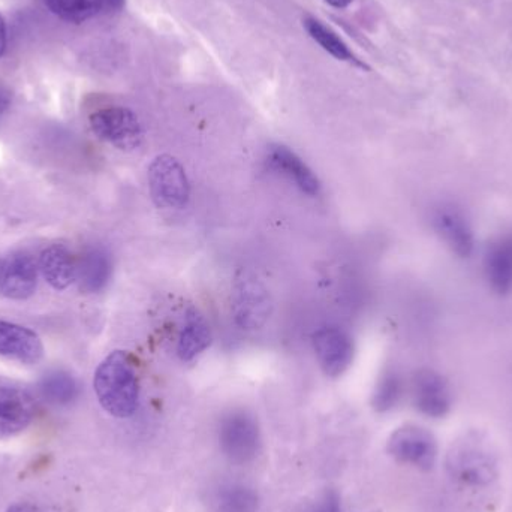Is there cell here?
<instances>
[{
    "instance_id": "23",
    "label": "cell",
    "mask_w": 512,
    "mask_h": 512,
    "mask_svg": "<svg viewBox=\"0 0 512 512\" xmlns=\"http://www.w3.org/2000/svg\"><path fill=\"white\" fill-rule=\"evenodd\" d=\"M41 391L51 403L68 405L78 396V385L68 373L54 372L45 376L41 382Z\"/></svg>"
},
{
    "instance_id": "3",
    "label": "cell",
    "mask_w": 512,
    "mask_h": 512,
    "mask_svg": "<svg viewBox=\"0 0 512 512\" xmlns=\"http://www.w3.org/2000/svg\"><path fill=\"white\" fill-rule=\"evenodd\" d=\"M150 195L159 209L180 210L188 206L191 185L185 168L170 155H159L147 170Z\"/></svg>"
},
{
    "instance_id": "22",
    "label": "cell",
    "mask_w": 512,
    "mask_h": 512,
    "mask_svg": "<svg viewBox=\"0 0 512 512\" xmlns=\"http://www.w3.org/2000/svg\"><path fill=\"white\" fill-rule=\"evenodd\" d=\"M45 6L62 20L83 23L104 9V0H44Z\"/></svg>"
},
{
    "instance_id": "13",
    "label": "cell",
    "mask_w": 512,
    "mask_h": 512,
    "mask_svg": "<svg viewBox=\"0 0 512 512\" xmlns=\"http://www.w3.org/2000/svg\"><path fill=\"white\" fill-rule=\"evenodd\" d=\"M35 417V402L18 388L0 385V438L17 435L29 427Z\"/></svg>"
},
{
    "instance_id": "26",
    "label": "cell",
    "mask_w": 512,
    "mask_h": 512,
    "mask_svg": "<svg viewBox=\"0 0 512 512\" xmlns=\"http://www.w3.org/2000/svg\"><path fill=\"white\" fill-rule=\"evenodd\" d=\"M9 102H11V96L0 87V114H3V111H6V108L9 107Z\"/></svg>"
},
{
    "instance_id": "16",
    "label": "cell",
    "mask_w": 512,
    "mask_h": 512,
    "mask_svg": "<svg viewBox=\"0 0 512 512\" xmlns=\"http://www.w3.org/2000/svg\"><path fill=\"white\" fill-rule=\"evenodd\" d=\"M210 343H212V328L209 321L200 310L189 307L180 330L177 355L183 363H189L200 357L209 348Z\"/></svg>"
},
{
    "instance_id": "27",
    "label": "cell",
    "mask_w": 512,
    "mask_h": 512,
    "mask_svg": "<svg viewBox=\"0 0 512 512\" xmlns=\"http://www.w3.org/2000/svg\"><path fill=\"white\" fill-rule=\"evenodd\" d=\"M6 512H41L38 510V508L33 507V505L29 504H17L12 505L11 508H9Z\"/></svg>"
},
{
    "instance_id": "14",
    "label": "cell",
    "mask_w": 512,
    "mask_h": 512,
    "mask_svg": "<svg viewBox=\"0 0 512 512\" xmlns=\"http://www.w3.org/2000/svg\"><path fill=\"white\" fill-rule=\"evenodd\" d=\"M0 355L20 363L35 364L44 355V345L35 331L12 322L0 321Z\"/></svg>"
},
{
    "instance_id": "21",
    "label": "cell",
    "mask_w": 512,
    "mask_h": 512,
    "mask_svg": "<svg viewBox=\"0 0 512 512\" xmlns=\"http://www.w3.org/2000/svg\"><path fill=\"white\" fill-rule=\"evenodd\" d=\"M405 393V381L397 370L387 369L375 385L372 405L375 411L388 412L396 408Z\"/></svg>"
},
{
    "instance_id": "2",
    "label": "cell",
    "mask_w": 512,
    "mask_h": 512,
    "mask_svg": "<svg viewBox=\"0 0 512 512\" xmlns=\"http://www.w3.org/2000/svg\"><path fill=\"white\" fill-rule=\"evenodd\" d=\"M231 310L237 327L255 331L264 327L273 312V301L264 283L248 270L234 277Z\"/></svg>"
},
{
    "instance_id": "6",
    "label": "cell",
    "mask_w": 512,
    "mask_h": 512,
    "mask_svg": "<svg viewBox=\"0 0 512 512\" xmlns=\"http://www.w3.org/2000/svg\"><path fill=\"white\" fill-rule=\"evenodd\" d=\"M388 453L403 465L430 471L438 459V442L435 436L420 426L400 427L388 439Z\"/></svg>"
},
{
    "instance_id": "7",
    "label": "cell",
    "mask_w": 512,
    "mask_h": 512,
    "mask_svg": "<svg viewBox=\"0 0 512 512\" xmlns=\"http://www.w3.org/2000/svg\"><path fill=\"white\" fill-rule=\"evenodd\" d=\"M448 471L454 480L468 487H483L492 483L498 474L496 460L480 444H460L448 456Z\"/></svg>"
},
{
    "instance_id": "4",
    "label": "cell",
    "mask_w": 512,
    "mask_h": 512,
    "mask_svg": "<svg viewBox=\"0 0 512 512\" xmlns=\"http://www.w3.org/2000/svg\"><path fill=\"white\" fill-rule=\"evenodd\" d=\"M218 438L221 450L234 463L251 462L261 447L258 421L245 409H233L221 418Z\"/></svg>"
},
{
    "instance_id": "8",
    "label": "cell",
    "mask_w": 512,
    "mask_h": 512,
    "mask_svg": "<svg viewBox=\"0 0 512 512\" xmlns=\"http://www.w3.org/2000/svg\"><path fill=\"white\" fill-rule=\"evenodd\" d=\"M313 348L322 372L330 378H339L354 361L355 346L351 334L340 327L319 328L313 334Z\"/></svg>"
},
{
    "instance_id": "29",
    "label": "cell",
    "mask_w": 512,
    "mask_h": 512,
    "mask_svg": "<svg viewBox=\"0 0 512 512\" xmlns=\"http://www.w3.org/2000/svg\"><path fill=\"white\" fill-rule=\"evenodd\" d=\"M126 0H104L105 6H108L110 9H114V11H119L125 6Z\"/></svg>"
},
{
    "instance_id": "25",
    "label": "cell",
    "mask_w": 512,
    "mask_h": 512,
    "mask_svg": "<svg viewBox=\"0 0 512 512\" xmlns=\"http://www.w3.org/2000/svg\"><path fill=\"white\" fill-rule=\"evenodd\" d=\"M6 48V23L5 18L0 15V56Z\"/></svg>"
},
{
    "instance_id": "17",
    "label": "cell",
    "mask_w": 512,
    "mask_h": 512,
    "mask_svg": "<svg viewBox=\"0 0 512 512\" xmlns=\"http://www.w3.org/2000/svg\"><path fill=\"white\" fill-rule=\"evenodd\" d=\"M39 271L54 289L68 288L77 280L78 259L66 246H48L39 256Z\"/></svg>"
},
{
    "instance_id": "5",
    "label": "cell",
    "mask_w": 512,
    "mask_h": 512,
    "mask_svg": "<svg viewBox=\"0 0 512 512\" xmlns=\"http://www.w3.org/2000/svg\"><path fill=\"white\" fill-rule=\"evenodd\" d=\"M90 128L99 140L120 150H134L143 141V126L134 111L108 107L90 116Z\"/></svg>"
},
{
    "instance_id": "11",
    "label": "cell",
    "mask_w": 512,
    "mask_h": 512,
    "mask_svg": "<svg viewBox=\"0 0 512 512\" xmlns=\"http://www.w3.org/2000/svg\"><path fill=\"white\" fill-rule=\"evenodd\" d=\"M38 270L32 256H3L0 258V295L11 300L29 298L38 285Z\"/></svg>"
},
{
    "instance_id": "12",
    "label": "cell",
    "mask_w": 512,
    "mask_h": 512,
    "mask_svg": "<svg viewBox=\"0 0 512 512\" xmlns=\"http://www.w3.org/2000/svg\"><path fill=\"white\" fill-rule=\"evenodd\" d=\"M267 165L274 173L288 179L303 194L316 197L321 192V182L312 168L289 147L273 144L267 152Z\"/></svg>"
},
{
    "instance_id": "15",
    "label": "cell",
    "mask_w": 512,
    "mask_h": 512,
    "mask_svg": "<svg viewBox=\"0 0 512 512\" xmlns=\"http://www.w3.org/2000/svg\"><path fill=\"white\" fill-rule=\"evenodd\" d=\"M484 274L490 288L499 295L512 292V234L499 237L487 248Z\"/></svg>"
},
{
    "instance_id": "19",
    "label": "cell",
    "mask_w": 512,
    "mask_h": 512,
    "mask_svg": "<svg viewBox=\"0 0 512 512\" xmlns=\"http://www.w3.org/2000/svg\"><path fill=\"white\" fill-rule=\"evenodd\" d=\"M303 23L310 38H312L316 44L321 45L328 54L336 57L337 60H342V62L352 63V65L360 66V68L369 69L366 63L361 62V60L349 50L348 45L337 36V33H334L330 27L325 26L322 21L316 20V18L313 17H306Z\"/></svg>"
},
{
    "instance_id": "10",
    "label": "cell",
    "mask_w": 512,
    "mask_h": 512,
    "mask_svg": "<svg viewBox=\"0 0 512 512\" xmlns=\"http://www.w3.org/2000/svg\"><path fill=\"white\" fill-rule=\"evenodd\" d=\"M433 230L459 258H469L475 251V234L471 222L453 204H442L432 215Z\"/></svg>"
},
{
    "instance_id": "18",
    "label": "cell",
    "mask_w": 512,
    "mask_h": 512,
    "mask_svg": "<svg viewBox=\"0 0 512 512\" xmlns=\"http://www.w3.org/2000/svg\"><path fill=\"white\" fill-rule=\"evenodd\" d=\"M113 273L111 256L101 246L86 249L78 259L77 280L81 291L96 294L108 285Z\"/></svg>"
},
{
    "instance_id": "1",
    "label": "cell",
    "mask_w": 512,
    "mask_h": 512,
    "mask_svg": "<svg viewBox=\"0 0 512 512\" xmlns=\"http://www.w3.org/2000/svg\"><path fill=\"white\" fill-rule=\"evenodd\" d=\"M93 388L102 408L116 418H129L140 403V379L131 355L114 351L99 364Z\"/></svg>"
},
{
    "instance_id": "20",
    "label": "cell",
    "mask_w": 512,
    "mask_h": 512,
    "mask_svg": "<svg viewBox=\"0 0 512 512\" xmlns=\"http://www.w3.org/2000/svg\"><path fill=\"white\" fill-rule=\"evenodd\" d=\"M216 507L219 512H258L259 499L251 487L230 483L216 493Z\"/></svg>"
},
{
    "instance_id": "24",
    "label": "cell",
    "mask_w": 512,
    "mask_h": 512,
    "mask_svg": "<svg viewBox=\"0 0 512 512\" xmlns=\"http://www.w3.org/2000/svg\"><path fill=\"white\" fill-rule=\"evenodd\" d=\"M310 512H342L340 496L334 490L322 493L321 498L313 504Z\"/></svg>"
},
{
    "instance_id": "28",
    "label": "cell",
    "mask_w": 512,
    "mask_h": 512,
    "mask_svg": "<svg viewBox=\"0 0 512 512\" xmlns=\"http://www.w3.org/2000/svg\"><path fill=\"white\" fill-rule=\"evenodd\" d=\"M324 2H327L328 5L333 6V8L345 9L348 8V6L351 5L354 0H324Z\"/></svg>"
},
{
    "instance_id": "9",
    "label": "cell",
    "mask_w": 512,
    "mask_h": 512,
    "mask_svg": "<svg viewBox=\"0 0 512 512\" xmlns=\"http://www.w3.org/2000/svg\"><path fill=\"white\" fill-rule=\"evenodd\" d=\"M411 397L417 411L429 418H444L453 406L450 384L433 369H420L414 373Z\"/></svg>"
}]
</instances>
